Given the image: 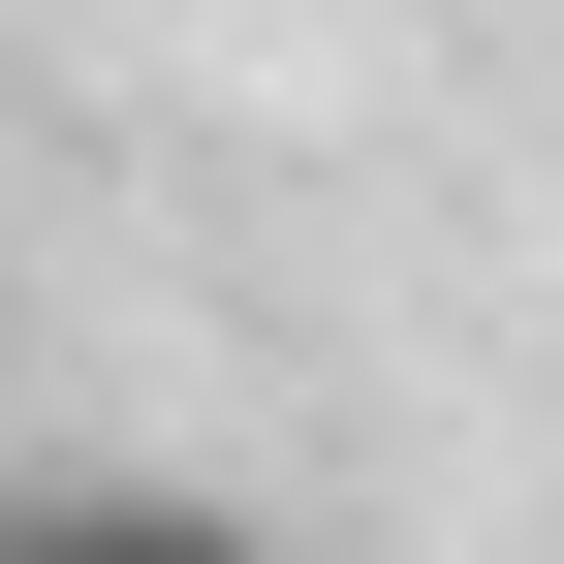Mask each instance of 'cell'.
<instances>
[{
    "label": "cell",
    "instance_id": "1",
    "mask_svg": "<svg viewBox=\"0 0 564 564\" xmlns=\"http://www.w3.org/2000/svg\"><path fill=\"white\" fill-rule=\"evenodd\" d=\"M0 564H282L220 470H32V502H0Z\"/></svg>",
    "mask_w": 564,
    "mask_h": 564
}]
</instances>
